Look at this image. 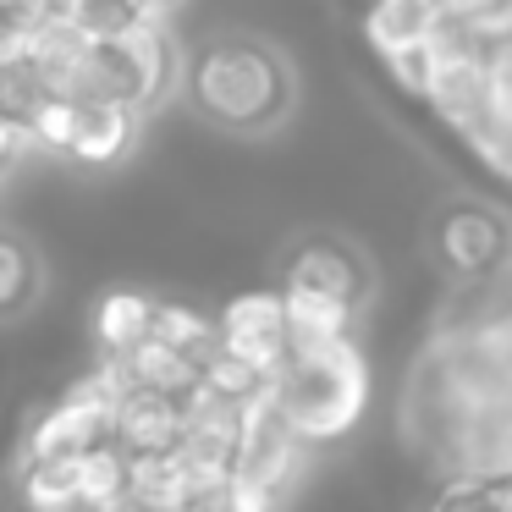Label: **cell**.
<instances>
[{
  "label": "cell",
  "mask_w": 512,
  "mask_h": 512,
  "mask_svg": "<svg viewBox=\"0 0 512 512\" xmlns=\"http://www.w3.org/2000/svg\"><path fill=\"white\" fill-rule=\"evenodd\" d=\"M0 265H6V281H0V309H6V320H17V314L34 303V287L45 281V270H39L34 248H28L17 232H6V243H0Z\"/></svg>",
  "instance_id": "e0dca14e"
},
{
  "label": "cell",
  "mask_w": 512,
  "mask_h": 512,
  "mask_svg": "<svg viewBox=\"0 0 512 512\" xmlns=\"http://www.w3.org/2000/svg\"><path fill=\"white\" fill-rule=\"evenodd\" d=\"M100 358H111V364L122 369V380H127L133 391H155V397H177V402H188L193 391L204 386V364H193L188 353L166 347L160 336L138 342L133 353H100Z\"/></svg>",
  "instance_id": "9c48e42d"
},
{
  "label": "cell",
  "mask_w": 512,
  "mask_h": 512,
  "mask_svg": "<svg viewBox=\"0 0 512 512\" xmlns=\"http://www.w3.org/2000/svg\"><path fill=\"white\" fill-rule=\"evenodd\" d=\"M380 67H386V78L397 83L402 94H413V100H424V94H430V83H435V56H430V45L397 50V56H386Z\"/></svg>",
  "instance_id": "7402d4cb"
},
{
  "label": "cell",
  "mask_w": 512,
  "mask_h": 512,
  "mask_svg": "<svg viewBox=\"0 0 512 512\" xmlns=\"http://www.w3.org/2000/svg\"><path fill=\"white\" fill-rule=\"evenodd\" d=\"M452 17H468V23H501V12H507V0H441Z\"/></svg>",
  "instance_id": "d4e9b609"
},
{
  "label": "cell",
  "mask_w": 512,
  "mask_h": 512,
  "mask_svg": "<svg viewBox=\"0 0 512 512\" xmlns=\"http://www.w3.org/2000/svg\"><path fill=\"white\" fill-rule=\"evenodd\" d=\"M138 12H144L149 23H171V17L182 12V0H138Z\"/></svg>",
  "instance_id": "484cf974"
},
{
  "label": "cell",
  "mask_w": 512,
  "mask_h": 512,
  "mask_svg": "<svg viewBox=\"0 0 512 512\" xmlns=\"http://www.w3.org/2000/svg\"><path fill=\"white\" fill-rule=\"evenodd\" d=\"M182 430H188V419H182V402L177 397L127 391V402L116 408L111 441L122 446L127 457H166V452H177Z\"/></svg>",
  "instance_id": "ba28073f"
},
{
  "label": "cell",
  "mask_w": 512,
  "mask_h": 512,
  "mask_svg": "<svg viewBox=\"0 0 512 512\" xmlns=\"http://www.w3.org/2000/svg\"><path fill=\"white\" fill-rule=\"evenodd\" d=\"M435 248H441V265L457 281L485 287L512 265V226L490 204H452L435 226Z\"/></svg>",
  "instance_id": "277c9868"
},
{
  "label": "cell",
  "mask_w": 512,
  "mask_h": 512,
  "mask_svg": "<svg viewBox=\"0 0 512 512\" xmlns=\"http://www.w3.org/2000/svg\"><path fill=\"white\" fill-rule=\"evenodd\" d=\"M177 512H254L243 501V490L232 485V479H226V485H210V490H193L188 501H182Z\"/></svg>",
  "instance_id": "cb8c5ba5"
},
{
  "label": "cell",
  "mask_w": 512,
  "mask_h": 512,
  "mask_svg": "<svg viewBox=\"0 0 512 512\" xmlns=\"http://www.w3.org/2000/svg\"><path fill=\"white\" fill-rule=\"evenodd\" d=\"M281 287L287 292H325V298H342V303L358 309V303L369 298V270L347 243L303 237V243L287 254V265H281Z\"/></svg>",
  "instance_id": "8992f818"
},
{
  "label": "cell",
  "mask_w": 512,
  "mask_h": 512,
  "mask_svg": "<svg viewBox=\"0 0 512 512\" xmlns=\"http://www.w3.org/2000/svg\"><path fill=\"white\" fill-rule=\"evenodd\" d=\"M287 325H292V347H331V342H353V320L358 309L325 292H287Z\"/></svg>",
  "instance_id": "7c38bea8"
},
{
  "label": "cell",
  "mask_w": 512,
  "mask_h": 512,
  "mask_svg": "<svg viewBox=\"0 0 512 512\" xmlns=\"http://www.w3.org/2000/svg\"><path fill=\"white\" fill-rule=\"evenodd\" d=\"M56 17L83 28L94 45H122V39H133L149 23L138 12V0H56Z\"/></svg>",
  "instance_id": "5bb4252c"
},
{
  "label": "cell",
  "mask_w": 512,
  "mask_h": 512,
  "mask_svg": "<svg viewBox=\"0 0 512 512\" xmlns=\"http://www.w3.org/2000/svg\"><path fill=\"white\" fill-rule=\"evenodd\" d=\"M364 6H375V0H364Z\"/></svg>",
  "instance_id": "83f0119b"
},
{
  "label": "cell",
  "mask_w": 512,
  "mask_h": 512,
  "mask_svg": "<svg viewBox=\"0 0 512 512\" xmlns=\"http://www.w3.org/2000/svg\"><path fill=\"white\" fill-rule=\"evenodd\" d=\"M463 144L474 149V160L490 171V177L512 182V116L490 111V122H485V127H474V133H468Z\"/></svg>",
  "instance_id": "44dd1931"
},
{
  "label": "cell",
  "mask_w": 512,
  "mask_h": 512,
  "mask_svg": "<svg viewBox=\"0 0 512 512\" xmlns=\"http://www.w3.org/2000/svg\"><path fill=\"white\" fill-rule=\"evenodd\" d=\"M23 512H89L78 490V457H23Z\"/></svg>",
  "instance_id": "4fadbf2b"
},
{
  "label": "cell",
  "mask_w": 512,
  "mask_h": 512,
  "mask_svg": "<svg viewBox=\"0 0 512 512\" xmlns=\"http://www.w3.org/2000/svg\"><path fill=\"white\" fill-rule=\"evenodd\" d=\"M430 512H512V479H463V485H446Z\"/></svg>",
  "instance_id": "ffe728a7"
},
{
  "label": "cell",
  "mask_w": 512,
  "mask_h": 512,
  "mask_svg": "<svg viewBox=\"0 0 512 512\" xmlns=\"http://www.w3.org/2000/svg\"><path fill=\"white\" fill-rule=\"evenodd\" d=\"M204 386H215L221 397H232V402H243V408H254V402L270 391V375H259L254 364H243V358H232V353L221 347V353L210 358V369H204Z\"/></svg>",
  "instance_id": "d6986e66"
},
{
  "label": "cell",
  "mask_w": 512,
  "mask_h": 512,
  "mask_svg": "<svg viewBox=\"0 0 512 512\" xmlns=\"http://www.w3.org/2000/svg\"><path fill=\"white\" fill-rule=\"evenodd\" d=\"M270 402L281 419L303 435L309 446H325L358 424L369 402V364L358 342H331V347H292L287 369L270 375Z\"/></svg>",
  "instance_id": "7a4b0ae2"
},
{
  "label": "cell",
  "mask_w": 512,
  "mask_h": 512,
  "mask_svg": "<svg viewBox=\"0 0 512 512\" xmlns=\"http://www.w3.org/2000/svg\"><path fill=\"white\" fill-rule=\"evenodd\" d=\"M133 122H138V111H122V105H83L78 138H72V160H89V166L116 160L133 144Z\"/></svg>",
  "instance_id": "9a60e30c"
},
{
  "label": "cell",
  "mask_w": 512,
  "mask_h": 512,
  "mask_svg": "<svg viewBox=\"0 0 512 512\" xmlns=\"http://www.w3.org/2000/svg\"><path fill=\"white\" fill-rule=\"evenodd\" d=\"M441 17H446L441 0H375V6H364V39H369V50L386 61V56H397V50L430 45Z\"/></svg>",
  "instance_id": "30bf717a"
},
{
  "label": "cell",
  "mask_w": 512,
  "mask_h": 512,
  "mask_svg": "<svg viewBox=\"0 0 512 512\" xmlns=\"http://www.w3.org/2000/svg\"><path fill=\"white\" fill-rule=\"evenodd\" d=\"M485 72H490V94H496V111L512 116V28L496 23L485 45Z\"/></svg>",
  "instance_id": "603a6c76"
},
{
  "label": "cell",
  "mask_w": 512,
  "mask_h": 512,
  "mask_svg": "<svg viewBox=\"0 0 512 512\" xmlns=\"http://www.w3.org/2000/svg\"><path fill=\"white\" fill-rule=\"evenodd\" d=\"M78 116L83 105L78 100H61V94H50V100L34 105V116H23L28 127H34L39 149H50V155H72V138H78Z\"/></svg>",
  "instance_id": "ac0fdd59"
},
{
  "label": "cell",
  "mask_w": 512,
  "mask_h": 512,
  "mask_svg": "<svg viewBox=\"0 0 512 512\" xmlns=\"http://www.w3.org/2000/svg\"><path fill=\"white\" fill-rule=\"evenodd\" d=\"M221 347L259 375H276L292 358V325H287V298L281 292H243L221 309Z\"/></svg>",
  "instance_id": "5b68a950"
},
{
  "label": "cell",
  "mask_w": 512,
  "mask_h": 512,
  "mask_svg": "<svg viewBox=\"0 0 512 512\" xmlns=\"http://www.w3.org/2000/svg\"><path fill=\"white\" fill-rule=\"evenodd\" d=\"M303 463H309V441L281 419V408L270 397L254 402L248 413V430H243V452H237V474L232 485L243 490V501L254 512H276L281 501L292 496Z\"/></svg>",
  "instance_id": "3957f363"
},
{
  "label": "cell",
  "mask_w": 512,
  "mask_h": 512,
  "mask_svg": "<svg viewBox=\"0 0 512 512\" xmlns=\"http://www.w3.org/2000/svg\"><path fill=\"white\" fill-rule=\"evenodd\" d=\"M424 105H430V116L446 127V133H457V138H468L474 127H485L490 111H496L485 61H457V67H441V72H435V83H430V94H424Z\"/></svg>",
  "instance_id": "52a82bcc"
},
{
  "label": "cell",
  "mask_w": 512,
  "mask_h": 512,
  "mask_svg": "<svg viewBox=\"0 0 512 512\" xmlns=\"http://www.w3.org/2000/svg\"><path fill=\"white\" fill-rule=\"evenodd\" d=\"M94 512H155V507H144V501H138V496H122V501H116V507H94Z\"/></svg>",
  "instance_id": "4316f807"
},
{
  "label": "cell",
  "mask_w": 512,
  "mask_h": 512,
  "mask_svg": "<svg viewBox=\"0 0 512 512\" xmlns=\"http://www.w3.org/2000/svg\"><path fill=\"white\" fill-rule=\"evenodd\" d=\"M188 94L204 122L226 133H270L292 111V72L259 39H215L193 56Z\"/></svg>",
  "instance_id": "6da1fadb"
},
{
  "label": "cell",
  "mask_w": 512,
  "mask_h": 512,
  "mask_svg": "<svg viewBox=\"0 0 512 512\" xmlns=\"http://www.w3.org/2000/svg\"><path fill=\"white\" fill-rule=\"evenodd\" d=\"M155 336L177 353H188L193 364L210 369V358L221 353V320L199 314L193 303H160V320H155Z\"/></svg>",
  "instance_id": "2e32d148"
},
{
  "label": "cell",
  "mask_w": 512,
  "mask_h": 512,
  "mask_svg": "<svg viewBox=\"0 0 512 512\" xmlns=\"http://www.w3.org/2000/svg\"><path fill=\"white\" fill-rule=\"evenodd\" d=\"M155 320H160V298L133 292V287L105 292L100 309H94V336H100V353H133L138 342H149V336H155Z\"/></svg>",
  "instance_id": "8fae6325"
}]
</instances>
